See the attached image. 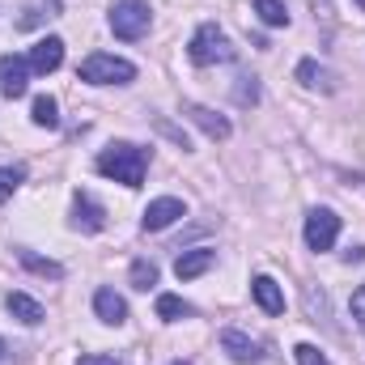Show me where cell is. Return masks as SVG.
Returning a JSON list of instances; mask_svg holds the SVG:
<instances>
[{
    "label": "cell",
    "instance_id": "obj_1",
    "mask_svg": "<svg viewBox=\"0 0 365 365\" xmlns=\"http://www.w3.org/2000/svg\"><path fill=\"white\" fill-rule=\"evenodd\" d=\"M93 166H98V175L123 182V187H140V182H145V170H149V153H145L140 145L119 140V145H106Z\"/></svg>",
    "mask_w": 365,
    "mask_h": 365
},
{
    "label": "cell",
    "instance_id": "obj_2",
    "mask_svg": "<svg viewBox=\"0 0 365 365\" xmlns=\"http://www.w3.org/2000/svg\"><path fill=\"white\" fill-rule=\"evenodd\" d=\"M187 56H191V64H200V68H208V64H230L238 51L230 47V38H225V30L217 26V21H204L195 34H191V43H187Z\"/></svg>",
    "mask_w": 365,
    "mask_h": 365
},
{
    "label": "cell",
    "instance_id": "obj_3",
    "mask_svg": "<svg viewBox=\"0 0 365 365\" xmlns=\"http://www.w3.org/2000/svg\"><path fill=\"white\" fill-rule=\"evenodd\" d=\"M77 77H81V81H90V86H128V81H136V68H132L128 60H119V56L93 51L90 60H81Z\"/></svg>",
    "mask_w": 365,
    "mask_h": 365
},
{
    "label": "cell",
    "instance_id": "obj_4",
    "mask_svg": "<svg viewBox=\"0 0 365 365\" xmlns=\"http://www.w3.org/2000/svg\"><path fill=\"white\" fill-rule=\"evenodd\" d=\"M149 21H153L149 0H119V4L110 9V30H115L119 38H140V34H149Z\"/></svg>",
    "mask_w": 365,
    "mask_h": 365
},
{
    "label": "cell",
    "instance_id": "obj_5",
    "mask_svg": "<svg viewBox=\"0 0 365 365\" xmlns=\"http://www.w3.org/2000/svg\"><path fill=\"white\" fill-rule=\"evenodd\" d=\"M336 238H340V217H336L331 208H314V212L306 217V247L323 255V251L336 247Z\"/></svg>",
    "mask_w": 365,
    "mask_h": 365
},
{
    "label": "cell",
    "instance_id": "obj_6",
    "mask_svg": "<svg viewBox=\"0 0 365 365\" xmlns=\"http://www.w3.org/2000/svg\"><path fill=\"white\" fill-rule=\"evenodd\" d=\"M26 64H30V73H38V77L56 73V68L64 64V38H38V43L30 47Z\"/></svg>",
    "mask_w": 365,
    "mask_h": 365
},
{
    "label": "cell",
    "instance_id": "obj_7",
    "mask_svg": "<svg viewBox=\"0 0 365 365\" xmlns=\"http://www.w3.org/2000/svg\"><path fill=\"white\" fill-rule=\"evenodd\" d=\"M179 217H187V208H182V200H175V195H162V200H153V204L145 208V217H140V225H145L149 234H158V230H166V225H175Z\"/></svg>",
    "mask_w": 365,
    "mask_h": 365
},
{
    "label": "cell",
    "instance_id": "obj_8",
    "mask_svg": "<svg viewBox=\"0 0 365 365\" xmlns=\"http://www.w3.org/2000/svg\"><path fill=\"white\" fill-rule=\"evenodd\" d=\"M182 115H187L204 136H212V140H230V119H225V115H217V110H208V106H200V102H182Z\"/></svg>",
    "mask_w": 365,
    "mask_h": 365
},
{
    "label": "cell",
    "instance_id": "obj_9",
    "mask_svg": "<svg viewBox=\"0 0 365 365\" xmlns=\"http://www.w3.org/2000/svg\"><path fill=\"white\" fill-rule=\"evenodd\" d=\"M30 86V64L21 56H0V93L4 98H21Z\"/></svg>",
    "mask_w": 365,
    "mask_h": 365
},
{
    "label": "cell",
    "instance_id": "obj_10",
    "mask_svg": "<svg viewBox=\"0 0 365 365\" xmlns=\"http://www.w3.org/2000/svg\"><path fill=\"white\" fill-rule=\"evenodd\" d=\"M73 225L81 234H98L106 225V212H102V204L93 200L90 191H77V200H73Z\"/></svg>",
    "mask_w": 365,
    "mask_h": 365
},
{
    "label": "cell",
    "instance_id": "obj_11",
    "mask_svg": "<svg viewBox=\"0 0 365 365\" xmlns=\"http://www.w3.org/2000/svg\"><path fill=\"white\" fill-rule=\"evenodd\" d=\"M221 349H225L238 365H259V361H264V349H259L255 340H247L242 331H234V327H230V331H221Z\"/></svg>",
    "mask_w": 365,
    "mask_h": 365
},
{
    "label": "cell",
    "instance_id": "obj_12",
    "mask_svg": "<svg viewBox=\"0 0 365 365\" xmlns=\"http://www.w3.org/2000/svg\"><path fill=\"white\" fill-rule=\"evenodd\" d=\"M212 264H217V251H208V247H195V251H182L179 259H175V276H179V280H195V276L208 272Z\"/></svg>",
    "mask_w": 365,
    "mask_h": 365
},
{
    "label": "cell",
    "instance_id": "obj_13",
    "mask_svg": "<svg viewBox=\"0 0 365 365\" xmlns=\"http://www.w3.org/2000/svg\"><path fill=\"white\" fill-rule=\"evenodd\" d=\"M251 293H255V302H259L264 314H284V293H280V284H276L272 276H255Z\"/></svg>",
    "mask_w": 365,
    "mask_h": 365
},
{
    "label": "cell",
    "instance_id": "obj_14",
    "mask_svg": "<svg viewBox=\"0 0 365 365\" xmlns=\"http://www.w3.org/2000/svg\"><path fill=\"white\" fill-rule=\"evenodd\" d=\"M93 310H98V319L110 323V327H119V323L128 319V306H123V297H119L115 289H98V293H93Z\"/></svg>",
    "mask_w": 365,
    "mask_h": 365
},
{
    "label": "cell",
    "instance_id": "obj_15",
    "mask_svg": "<svg viewBox=\"0 0 365 365\" xmlns=\"http://www.w3.org/2000/svg\"><path fill=\"white\" fill-rule=\"evenodd\" d=\"M4 306H9V314H13L17 323H26V327L43 323V306H38L34 297H26V293H9V297H4Z\"/></svg>",
    "mask_w": 365,
    "mask_h": 365
},
{
    "label": "cell",
    "instance_id": "obj_16",
    "mask_svg": "<svg viewBox=\"0 0 365 365\" xmlns=\"http://www.w3.org/2000/svg\"><path fill=\"white\" fill-rule=\"evenodd\" d=\"M34 123L38 128H60V102L47 98V93H38L34 98Z\"/></svg>",
    "mask_w": 365,
    "mask_h": 365
},
{
    "label": "cell",
    "instance_id": "obj_17",
    "mask_svg": "<svg viewBox=\"0 0 365 365\" xmlns=\"http://www.w3.org/2000/svg\"><path fill=\"white\" fill-rule=\"evenodd\" d=\"M187 314H191V306H187L182 297H175V293H162V297H158V319L179 323V319H187Z\"/></svg>",
    "mask_w": 365,
    "mask_h": 365
},
{
    "label": "cell",
    "instance_id": "obj_18",
    "mask_svg": "<svg viewBox=\"0 0 365 365\" xmlns=\"http://www.w3.org/2000/svg\"><path fill=\"white\" fill-rule=\"evenodd\" d=\"M255 13H259L264 26H289V9H284V0H255Z\"/></svg>",
    "mask_w": 365,
    "mask_h": 365
},
{
    "label": "cell",
    "instance_id": "obj_19",
    "mask_svg": "<svg viewBox=\"0 0 365 365\" xmlns=\"http://www.w3.org/2000/svg\"><path fill=\"white\" fill-rule=\"evenodd\" d=\"M297 77H302L306 86H323V90H331V73H327L323 64H314V60H302V64H297Z\"/></svg>",
    "mask_w": 365,
    "mask_h": 365
},
{
    "label": "cell",
    "instance_id": "obj_20",
    "mask_svg": "<svg viewBox=\"0 0 365 365\" xmlns=\"http://www.w3.org/2000/svg\"><path fill=\"white\" fill-rule=\"evenodd\" d=\"M21 264H26L30 272H38V276H51V280H60V276H64V268H60L56 259H38L34 251H21Z\"/></svg>",
    "mask_w": 365,
    "mask_h": 365
},
{
    "label": "cell",
    "instance_id": "obj_21",
    "mask_svg": "<svg viewBox=\"0 0 365 365\" xmlns=\"http://www.w3.org/2000/svg\"><path fill=\"white\" fill-rule=\"evenodd\" d=\"M132 284L149 293V289L158 284V264H149V259H136V264H132Z\"/></svg>",
    "mask_w": 365,
    "mask_h": 365
},
{
    "label": "cell",
    "instance_id": "obj_22",
    "mask_svg": "<svg viewBox=\"0 0 365 365\" xmlns=\"http://www.w3.org/2000/svg\"><path fill=\"white\" fill-rule=\"evenodd\" d=\"M21 179H26V170H21V166H0V204L17 191V182H21Z\"/></svg>",
    "mask_w": 365,
    "mask_h": 365
},
{
    "label": "cell",
    "instance_id": "obj_23",
    "mask_svg": "<svg viewBox=\"0 0 365 365\" xmlns=\"http://www.w3.org/2000/svg\"><path fill=\"white\" fill-rule=\"evenodd\" d=\"M234 98H238L242 106H255V102H259V81H255V77H238V90H234Z\"/></svg>",
    "mask_w": 365,
    "mask_h": 365
},
{
    "label": "cell",
    "instance_id": "obj_24",
    "mask_svg": "<svg viewBox=\"0 0 365 365\" xmlns=\"http://www.w3.org/2000/svg\"><path fill=\"white\" fill-rule=\"evenodd\" d=\"M297 365H327V357L314 344H297Z\"/></svg>",
    "mask_w": 365,
    "mask_h": 365
},
{
    "label": "cell",
    "instance_id": "obj_25",
    "mask_svg": "<svg viewBox=\"0 0 365 365\" xmlns=\"http://www.w3.org/2000/svg\"><path fill=\"white\" fill-rule=\"evenodd\" d=\"M353 319H357V327L365 331V284L353 293Z\"/></svg>",
    "mask_w": 365,
    "mask_h": 365
},
{
    "label": "cell",
    "instance_id": "obj_26",
    "mask_svg": "<svg viewBox=\"0 0 365 365\" xmlns=\"http://www.w3.org/2000/svg\"><path fill=\"white\" fill-rule=\"evenodd\" d=\"M81 365H119V361L106 357V353H90V357H81Z\"/></svg>",
    "mask_w": 365,
    "mask_h": 365
},
{
    "label": "cell",
    "instance_id": "obj_27",
    "mask_svg": "<svg viewBox=\"0 0 365 365\" xmlns=\"http://www.w3.org/2000/svg\"><path fill=\"white\" fill-rule=\"evenodd\" d=\"M357 9H361V13H365V0H357Z\"/></svg>",
    "mask_w": 365,
    "mask_h": 365
},
{
    "label": "cell",
    "instance_id": "obj_28",
    "mask_svg": "<svg viewBox=\"0 0 365 365\" xmlns=\"http://www.w3.org/2000/svg\"><path fill=\"white\" fill-rule=\"evenodd\" d=\"M0 357H4V340H0Z\"/></svg>",
    "mask_w": 365,
    "mask_h": 365
},
{
    "label": "cell",
    "instance_id": "obj_29",
    "mask_svg": "<svg viewBox=\"0 0 365 365\" xmlns=\"http://www.w3.org/2000/svg\"><path fill=\"white\" fill-rule=\"evenodd\" d=\"M175 365H187V361H175Z\"/></svg>",
    "mask_w": 365,
    "mask_h": 365
}]
</instances>
